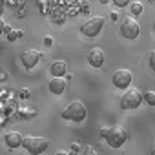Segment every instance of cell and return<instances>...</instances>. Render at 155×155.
<instances>
[{"mask_svg":"<svg viewBox=\"0 0 155 155\" xmlns=\"http://www.w3.org/2000/svg\"><path fill=\"white\" fill-rule=\"evenodd\" d=\"M81 155H97V151H95V148L93 146H86L84 150H82V153Z\"/></svg>","mask_w":155,"mask_h":155,"instance_id":"cell-18","label":"cell"},{"mask_svg":"<svg viewBox=\"0 0 155 155\" xmlns=\"http://www.w3.org/2000/svg\"><path fill=\"white\" fill-rule=\"evenodd\" d=\"M4 29H6V22H4V18L0 17V35L4 33Z\"/></svg>","mask_w":155,"mask_h":155,"instance_id":"cell-23","label":"cell"},{"mask_svg":"<svg viewBox=\"0 0 155 155\" xmlns=\"http://www.w3.org/2000/svg\"><path fill=\"white\" fill-rule=\"evenodd\" d=\"M44 44H46V46H51V44H53L51 37H44Z\"/></svg>","mask_w":155,"mask_h":155,"instance_id":"cell-24","label":"cell"},{"mask_svg":"<svg viewBox=\"0 0 155 155\" xmlns=\"http://www.w3.org/2000/svg\"><path fill=\"white\" fill-rule=\"evenodd\" d=\"M40 57H42V55H40L37 49H26V51H22L20 60H22V64H24L26 69H31V68H35V66L38 64Z\"/></svg>","mask_w":155,"mask_h":155,"instance_id":"cell-8","label":"cell"},{"mask_svg":"<svg viewBox=\"0 0 155 155\" xmlns=\"http://www.w3.org/2000/svg\"><path fill=\"white\" fill-rule=\"evenodd\" d=\"M88 62L91 68H101L104 64V51L101 48H91L88 51Z\"/></svg>","mask_w":155,"mask_h":155,"instance_id":"cell-9","label":"cell"},{"mask_svg":"<svg viewBox=\"0 0 155 155\" xmlns=\"http://www.w3.org/2000/svg\"><path fill=\"white\" fill-rule=\"evenodd\" d=\"M104 24H106V18L104 17H91V18H88L82 26H81V31H82V35H86V37H97L101 31H102V28H104Z\"/></svg>","mask_w":155,"mask_h":155,"instance_id":"cell-5","label":"cell"},{"mask_svg":"<svg viewBox=\"0 0 155 155\" xmlns=\"http://www.w3.org/2000/svg\"><path fill=\"white\" fill-rule=\"evenodd\" d=\"M150 155H155V148H153V150H151V153H150Z\"/></svg>","mask_w":155,"mask_h":155,"instance_id":"cell-28","label":"cell"},{"mask_svg":"<svg viewBox=\"0 0 155 155\" xmlns=\"http://www.w3.org/2000/svg\"><path fill=\"white\" fill-rule=\"evenodd\" d=\"M86 115H88V110H86V106H84L81 101L69 102V104L64 108V111H62V119L73 120V122H82V120L86 119Z\"/></svg>","mask_w":155,"mask_h":155,"instance_id":"cell-2","label":"cell"},{"mask_svg":"<svg viewBox=\"0 0 155 155\" xmlns=\"http://www.w3.org/2000/svg\"><path fill=\"white\" fill-rule=\"evenodd\" d=\"M29 93H31V91H29L28 88H24V90H20V93H18V95H20L22 99H28V97H29Z\"/></svg>","mask_w":155,"mask_h":155,"instance_id":"cell-21","label":"cell"},{"mask_svg":"<svg viewBox=\"0 0 155 155\" xmlns=\"http://www.w3.org/2000/svg\"><path fill=\"white\" fill-rule=\"evenodd\" d=\"M18 115H20V119H35L37 111H35V110H31V108H26V110H20V111H18Z\"/></svg>","mask_w":155,"mask_h":155,"instance_id":"cell-16","label":"cell"},{"mask_svg":"<svg viewBox=\"0 0 155 155\" xmlns=\"http://www.w3.org/2000/svg\"><path fill=\"white\" fill-rule=\"evenodd\" d=\"M101 135L104 137V140L111 146V148H120L126 139H128V131L124 130V126L120 124H111V126H104L101 128Z\"/></svg>","mask_w":155,"mask_h":155,"instance_id":"cell-1","label":"cell"},{"mask_svg":"<svg viewBox=\"0 0 155 155\" xmlns=\"http://www.w3.org/2000/svg\"><path fill=\"white\" fill-rule=\"evenodd\" d=\"M51 18H53L55 24H64L66 22V11L64 9H55L51 13Z\"/></svg>","mask_w":155,"mask_h":155,"instance_id":"cell-13","label":"cell"},{"mask_svg":"<svg viewBox=\"0 0 155 155\" xmlns=\"http://www.w3.org/2000/svg\"><path fill=\"white\" fill-rule=\"evenodd\" d=\"M4 140H6V146H8V148L15 150V148H20V146H22L24 137H22L18 131H9V133H6Z\"/></svg>","mask_w":155,"mask_h":155,"instance_id":"cell-11","label":"cell"},{"mask_svg":"<svg viewBox=\"0 0 155 155\" xmlns=\"http://www.w3.org/2000/svg\"><path fill=\"white\" fill-rule=\"evenodd\" d=\"M148 64H150V68H151V71H155V49L150 53V58H148Z\"/></svg>","mask_w":155,"mask_h":155,"instance_id":"cell-19","label":"cell"},{"mask_svg":"<svg viewBox=\"0 0 155 155\" xmlns=\"http://www.w3.org/2000/svg\"><path fill=\"white\" fill-rule=\"evenodd\" d=\"M66 79L64 77H53V79L49 81V91L53 95H62L66 91Z\"/></svg>","mask_w":155,"mask_h":155,"instance_id":"cell-10","label":"cell"},{"mask_svg":"<svg viewBox=\"0 0 155 155\" xmlns=\"http://www.w3.org/2000/svg\"><path fill=\"white\" fill-rule=\"evenodd\" d=\"M153 31H155V22H153Z\"/></svg>","mask_w":155,"mask_h":155,"instance_id":"cell-29","label":"cell"},{"mask_svg":"<svg viewBox=\"0 0 155 155\" xmlns=\"http://www.w3.org/2000/svg\"><path fill=\"white\" fill-rule=\"evenodd\" d=\"M49 71L53 77H64L68 73V64L64 60H55L51 66H49Z\"/></svg>","mask_w":155,"mask_h":155,"instance_id":"cell-12","label":"cell"},{"mask_svg":"<svg viewBox=\"0 0 155 155\" xmlns=\"http://www.w3.org/2000/svg\"><path fill=\"white\" fill-rule=\"evenodd\" d=\"M2 13H4V0H0V17H2Z\"/></svg>","mask_w":155,"mask_h":155,"instance_id":"cell-25","label":"cell"},{"mask_svg":"<svg viewBox=\"0 0 155 155\" xmlns=\"http://www.w3.org/2000/svg\"><path fill=\"white\" fill-rule=\"evenodd\" d=\"M139 33H140V26L137 24V20L133 17L124 18V22L120 24V35L128 40H133V38L139 37Z\"/></svg>","mask_w":155,"mask_h":155,"instance_id":"cell-6","label":"cell"},{"mask_svg":"<svg viewBox=\"0 0 155 155\" xmlns=\"http://www.w3.org/2000/svg\"><path fill=\"white\" fill-rule=\"evenodd\" d=\"M130 11H131V15H133V17H139V15H142L144 8H142V4H140V2H131V4H130Z\"/></svg>","mask_w":155,"mask_h":155,"instance_id":"cell-14","label":"cell"},{"mask_svg":"<svg viewBox=\"0 0 155 155\" xmlns=\"http://www.w3.org/2000/svg\"><path fill=\"white\" fill-rule=\"evenodd\" d=\"M142 101H144V97H142L140 90H137V88H128V90L124 91V95L120 97V106H122L124 110H137Z\"/></svg>","mask_w":155,"mask_h":155,"instance_id":"cell-4","label":"cell"},{"mask_svg":"<svg viewBox=\"0 0 155 155\" xmlns=\"http://www.w3.org/2000/svg\"><path fill=\"white\" fill-rule=\"evenodd\" d=\"M99 2H101V4H108V2H110V0H99Z\"/></svg>","mask_w":155,"mask_h":155,"instance_id":"cell-27","label":"cell"},{"mask_svg":"<svg viewBox=\"0 0 155 155\" xmlns=\"http://www.w3.org/2000/svg\"><path fill=\"white\" fill-rule=\"evenodd\" d=\"M55 155H69V153H68V151H64V150H58Z\"/></svg>","mask_w":155,"mask_h":155,"instance_id":"cell-26","label":"cell"},{"mask_svg":"<svg viewBox=\"0 0 155 155\" xmlns=\"http://www.w3.org/2000/svg\"><path fill=\"white\" fill-rule=\"evenodd\" d=\"M79 150H81V144H79V142H73V144H71V151L79 153ZM79 155H81V153H79Z\"/></svg>","mask_w":155,"mask_h":155,"instance_id":"cell-22","label":"cell"},{"mask_svg":"<svg viewBox=\"0 0 155 155\" xmlns=\"http://www.w3.org/2000/svg\"><path fill=\"white\" fill-rule=\"evenodd\" d=\"M131 81H133V75H131L130 69H117L113 73V86L119 88V90H124L126 91L130 88Z\"/></svg>","mask_w":155,"mask_h":155,"instance_id":"cell-7","label":"cell"},{"mask_svg":"<svg viewBox=\"0 0 155 155\" xmlns=\"http://www.w3.org/2000/svg\"><path fill=\"white\" fill-rule=\"evenodd\" d=\"M142 97H144V102H146V104L155 106V91H144Z\"/></svg>","mask_w":155,"mask_h":155,"instance_id":"cell-17","label":"cell"},{"mask_svg":"<svg viewBox=\"0 0 155 155\" xmlns=\"http://www.w3.org/2000/svg\"><path fill=\"white\" fill-rule=\"evenodd\" d=\"M111 2L117 6V8H126L130 4V0H111Z\"/></svg>","mask_w":155,"mask_h":155,"instance_id":"cell-20","label":"cell"},{"mask_svg":"<svg viewBox=\"0 0 155 155\" xmlns=\"http://www.w3.org/2000/svg\"><path fill=\"white\" fill-rule=\"evenodd\" d=\"M22 35H24L22 29H11V31L8 33V40H9V42H15V40H18Z\"/></svg>","mask_w":155,"mask_h":155,"instance_id":"cell-15","label":"cell"},{"mask_svg":"<svg viewBox=\"0 0 155 155\" xmlns=\"http://www.w3.org/2000/svg\"><path fill=\"white\" fill-rule=\"evenodd\" d=\"M22 146H24L31 155H40V153H44V151L48 150L49 142H48V139H44V137L26 135V137H24V140H22Z\"/></svg>","mask_w":155,"mask_h":155,"instance_id":"cell-3","label":"cell"}]
</instances>
